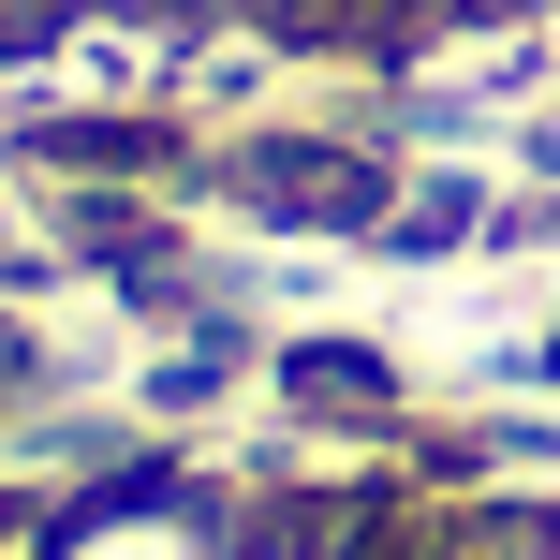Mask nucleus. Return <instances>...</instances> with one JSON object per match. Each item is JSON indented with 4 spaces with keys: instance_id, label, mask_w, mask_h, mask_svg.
Returning <instances> with one entry per match:
<instances>
[{
    "instance_id": "obj_4",
    "label": "nucleus",
    "mask_w": 560,
    "mask_h": 560,
    "mask_svg": "<svg viewBox=\"0 0 560 560\" xmlns=\"http://www.w3.org/2000/svg\"><path fill=\"white\" fill-rule=\"evenodd\" d=\"M236 560H339V546H295V532H252V546H236Z\"/></svg>"
},
{
    "instance_id": "obj_1",
    "label": "nucleus",
    "mask_w": 560,
    "mask_h": 560,
    "mask_svg": "<svg viewBox=\"0 0 560 560\" xmlns=\"http://www.w3.org/2000/svg\"><path fill=\"white\" fill-rule=\"evenodd\" d=\"M192 192H222L236 222H266V236H339V252H369V236L398 222V192H413V163H398L384 133H222L207 148V177Z\"/></svg>"
},
{
    "instance_id": "obj_2",
    "label": "nucleus",
    "mask_w": 560,
    "mask_h": 560,
    "mask_svg": "<svg viewBox=\"0 0 560 560\" xmlns=\"http://www.w3.org/2000/svg\"><path fill=\"white\" fill-rule=\"evenodd\" d=\"M252 516H222V487L148 457V472H104V487H59L45 516V560H236Z\"/></svg>"
},
{
    "instance_id": "obj_5",
    "label": "nucleus",
    "mask_w": 560,
    "mask_h": 560,
    "mask_svg": "<svg viewBox=\"0 0 560 560\" xmlns=\"http://www.w3.org/2000/svg\"><path fill=\"white\" fill-rule=\"evenodd\" d=\"M546 560H560V546H546Z\"/></svg>"
},
{
    "instance_id": "obj_3",
    "label": "nucleus",
    "mask_w": 560,
    "mask_h": 560,
    "mask_svg": "<svg viewBox=\"0 0 560 560\" xmlns=\"http://www.w3.org/2000/svg\"><path fill=\"white\" fill-rule=\"evenodd\" d=\"M266 398H280L295 428H354V443H398V428H413V369H398V339H339V325L266 339Z\"/></svg>"
}]
</instances>
